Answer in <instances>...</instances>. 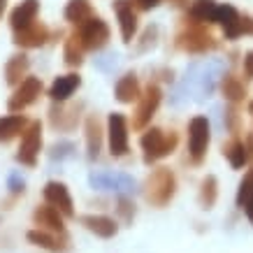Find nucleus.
Masks as SVG:
<instances>
[{
  "label": "nucleus",
  "instance_id": "obj_1",
  "mask_svg": "<svg viewBox=\"0 0 253 253\" xmlns=\"http://www.w3.org/2000/svg\"><path fill=\"white\" fill-rule=\"evenodd\" d=\"M176 132H163L161 128H151V130H146L139 139V144H142V151H144V163L146 165H151V163L161 161L165 156H169L172 151L176 149Z\"/></svg>",
  "mask_w": 253,
  "mask_h": 253
},
{
  "label": "nucleus",
  "instance_id": "obj_2",
  "mask_svg": "<svg viewBox=\"0 0 253 253\" xmlns=\"http://www.w3.org/2000/svg\"><path fill=\"white\" fill-rule=\"evenodd\" d=\"M176 179L168 168H156L146 179V200L154 207H165L174 198Z\"/></svg>",
  "mask_w": 253,
  "mask_h": 253
},
{
  "label": "nucleus",
  "instance_id": "obj_3",
  "mask_svg": "<svg viewBox=\"0 0 253 253\" xmlns=\"http://www.w3.org/2000/svg\"><path fill=\"white\" fill-rule=\"evenodd\" d=\"M88 184L95 191H114L119 195H130L137 188L135 179L130 174H123V172H91Z\"/></svg>",
  "mask_w": 253,
  "mask_h": 253
},
{
  "label": "nucleus",
  "instance_id": "obj_4",
  "mask_svg": "<svg viewBox=\"0 0 253 253\" xmlns=\"http://www.w3.org/2000/svg\"><path fill=\"white\" fill-rule=\"evenodd\" d=\"M209 121L207 116H193L188 123V154H191L193 163H202L209 146Z\"/></svg>",
  "mask_w": 253,
  "mask_h": 253
},
{
  "label": "nucleus",
  "instance_id": "obj_5",
  "mask_svg": "<svg viewBox=\"0 0 253 253\" xmlns=\"http://www.w3.org/2000/svg\"><path fill=\"white\" fill-rule=\"evenodd\" d=\"M40 146H42V123L33 121V123H28V128H26L21 135V146H19L16 161L23 163V165H28V168H35Z\"/></svg>",
  "mask_w": 253,
  "mask_h": 253
},
{
  "label": "nucleus",
  "instance_id": "obj_6",
  "mask_svg": "<svg viewBox=\"0 0 253 253\" xmlns=\"http://www.w3.org/2000/svg\"><path fill=\"white\" fill-rule=\"evenodd\" d=\"M161 98H163V93L156 84H151L144 91V95L139 98L137 109H135V116H132V128H135V130H142L146 123L154 119L156 109H158V105H161Z\"/></svg>",
  "mask_w": 253,
  "mask_h": 253
},
{
  "label": "nucleus",
  "instance_id": "obj_7",
  "mask_svg": "<svg viewBox=\"0 0 253 253\" xmlns=\"http://www.w3.org/2000/svg\"><path fill=\"white\" fill-rule=\"evenodd\" d=\"M79 38H82L86 49H102L109 40V26L100 16H91V19H86L82 23Z\"/></svg>",
  "mask_w": 253,
  "mask_h": 253
},
{
  "label": "nucleus",
  "instance_id": "obj_8",
  "mask_svg": "<svg viewBox=\"0 0 253 253\" xmlns=\"http://www.w3.org/2000/svg\"><path fill=\"white\" fill-rule=\"evenodd\" d=\"M107 132H109V149L112 156L121 158L128 154V126H126V116L114 112L107 119Z\"/></svg>",
  "mask_w": 253,
  "mask_h": 253
},
{
  "label": "nucleus",
  "instance_id": "obj_9",
  "mask_svg": "<svg viewBox=\"0 0 253 253\" xmlns=\"http://www.w3.org/2000/svg\"><path fill=\"white\" fill-rule=\"evenodd\" d=\"M40 93H42V82L38 77H26L14 91V95L9 98L7 109L9 112H21V109H26L38 100Z\"/></svg>",
  "mask_w": 253,
  "mask_h": 253
},
{
  "label": "nucleus",
  "instance_id": "obj_10",
  "mask_svg": "<svg viewBox=\"0 0 253 253\" xmlns=\"http://www.w3.org/2000/svg\"><path fill=\"white\" fill-rule=\"evenodd\" d=\"M218 79H223V63L221 61H209L202 72H200V65H198V77H195V91H198V98L205 100L214 93Z\"/></svg>",
  "mask_w": 253,
  "mask_h": 253
},
{
  "label": "nucleus",
  "instance_id": "obj_11",
  "mask_svg": "<svg viewBox=\"0 0 253 253\" xmlns=\"http://www.w3.org/2000/svg\"><path fill=\"white\" fill-rule=\"evenodd\" d=\"M179 44H181V49L191 51V54H205L207 49H214L216 42H214V38L209 35L207 28H202V26H193V28H188V31L181 33Z\"/></svg>",
  "mask_w": 253,
  "mask_h": 253
},
{
  "label": "nucleus",
  "instance_id": "obj_12",
  "mask_svg": "<svg viewBox=\"0 0 253 253\" xmlns=\"http://www.w3.org/2000/svg\"><path fill=\"white\" fill-rule=\"evenodd\" d=\"M44 200L51 205V207L58 209L63 216H70V218L75 216L70 191H68V186L61 184V181H49V184L44 186Z\"/></svg>",
  "mask_w": 253,
  "mask_h": 253
},
{
  "label": "nucleus",
  "instance_id": "obj_13",
  "mask_svg": "<svg viewBox=\"0 0 253 253\" xmlns=\"http://www.w3.org/2000/svg\"><path fill=\"white\" fill-rule=\"evenodd\" d=\"M114 12H116V16H119L123 42H132L135 31H137V14H135V9H132V2L130 0H114Z\"/></svg>",
  "mask_w": 253,
  "mask_h": 253
},
{
  "label": "nucleus",
  "instance_id": "obj_14",
  "mask_svg": "<svg viewBox=\"0 0 253 253\" xmlns=\"http://www.w3.org/2000/svg\"><path fill=\"white\" fill-rule=\"evenodd\" d=\"M46 40H49V28L40 21H33L31 26H26L21 31H14V42L19 46H26V49L42 46Z\"/></svg>",
  "mask_w": 253,
  "mask_h": 253
},
{
  "label": "nucleus",
  "instance_id": "obj_15",
  "mask_svg": "<svg viewBox=\"0 0 253 253\" xmlns=\"http://www.w3.org/2000/svg\"><path fill=\"white\" fill-rule=\"evenodd\" d=\"M33 221H35V225H38L40 230H49V232H56V235H65V223H63L58 209L51 207L49 202H46L44 207L35 209Z\"/></svg>",
  "mask_w": 253,
  "mask_h": 253
},
{
  "label": "nucleus",
  "instance_id": "obj_16",
  "mask_svg": "<svg viewBox=\"0 0 253 253\" xmlns=\"http://www.w3.org/2000/svg\"><path fill=\"white\" fill-rule=\"evenodd\" d=\"M216 23H221L225 38L228 40H237L239 35H244L242 28V16L232 5H218V14H216Z\"/></svg>",
  "mask_w": 253,
  "mask_h": 253
},
{
  "label": "nucleus",
  "instance_id": "obj_17",
  "mask_svg": "<svg viewBox=\"0 0 253 253\" xmlns=\"http://www.w3.org/2000/svg\"><path fill=\"white\" fill-rule=\"evenodd\" d=\"M82 225H84L86 230H91L95 237H102V239L114 237L116 230H119V225H116L114 218H109V216H100V214L82 216Z\"/></svg>",
  "mask_w": 253,
  "mask_h": 253
},
{
  "label": "nucleus",
  "instance_id": "obj_18",
  "mask_svg": "<svg viewBox=\"0 0 253 253\" xmlns=\"http://www.w3.org/2000/svg\"><path fill=\"white\" fill-rule=\"evenodd\" d=\"M40 12V0H23L21 5H16L9 14V23L14 31H21L26 26H31L35 21V16Z\"/></svg>",
  "mask_w": 253,
  "mask_h": 253
},
{
  "label": "nucleus",
  "instance_id": "obj_19",
  "mask_svg": "<svg viewBox=\"0 0 253 253\" xmlns=\"http://www.w3.org/2000/svg\"><path fill=\"white\" fill-rule=\"evenodd\" d=\"M82 79L79 75H63V77H56V82L49 88V98L54 102H65V100L72 95V93L79 88Z\"/></svg>",
  "mask_w": 253,
  "mask_h": 253
},
{
  "label": "nucleus",
  "instance_id": "obj_20",
  "mask_svg": "<svg viewBox=\"0 0 253 253\" xmlns=\"http://www.w3.org/2000/svg\"><path fill=\"white\" fill-rule=\"evenodd\" d=\"M114 93H116V100H119V102H123V105L135 102V100L142 98V95H139V82H137V77H135L132 72L123 75V77L116 82Z\"/></svg>",
  "mask_w": 253,
  "mask_h": 253
},
{
  "label": "nucleus",
  "instance_id": "obj_21",
  "mask_svg": "<svg viewBox=\"0 0 253 253\" xmlns=\"http://www.w3.org/2000/svg\"><path fill=\"white\" fill-rule=\"evenodd\" d=\"M28 65H31L28 56L14 54L7 61V65H5V82H7L9 86H19L23 82V77H26V72H28Z\"/></svg>",
  "mask_w": 253,
  "mask_h": 253
},
{
  "label": "nucleus",
  "instance_id": "obj_22",
  "mask_svg": "<svg viewBox=\"0 0 253 253\" xmlns=\"http://www.w3.org/2000/svg\"><path fill=\"white\" fill-rule=\"evenodd\" d=\"M28 242H33L35 246H42L46 251H54V253H63L68 246H65V239H58L56 232H46V230H31L28 235Z\"/></svg>",
  "mask_w": 253,
  "mask_h": 253
},
{
  "label": "nucleus",
  "instance_id": "obj_23",
  "mask_svg": "<svg viewBox=\"0 0 253 253\" xmlns=\"http://www.w3.org/2000/svg\"><path fill=\"white\" fill-rule=\"evenodd\" d=\"M86 149H88V158H98L102 149V128H100L98 116L93 114L86 119Z\"/></svg>",
  "mask_w": 253,
  "mask_h": 253
},
{
  "label": "nucleus",
  "instance_id": "obj_24",
  "mask_svg": "<svg viewBox=\"0 0 253 253\" xmlns=\"http://www.w3.org/2000/svg\"><path fill=\"white\" fill-rule=\"evenodd\" d=\"M218 14V5L214 0H193L188 7V16L200 23H214Z\"/></svg>",
  "mask_w": 253,
  "mask_h": 253
},
{
  "label": "nucleus",
  "instance_id": "obj_25",
  "mask_svg": "<svg viewBox=\"0 0 253 253\" xmlns=\"http://www.w3.org/2000/svg\"><path fill=\"white\" fill-rule=\"evenodd\" d=\"M26 128H28L26 116H21V114L2 116V119H0V142H9V139H14L16 135H21Z\"/></svg>",
  "mask_w": 253,
  "mask_h": 253
},
{
  "label": "nucleus",
  "instance_id": "obj_26",
  "mask_svg": "<svg viewBox=\"0 0 253 253\" xmlns=\"http://www.w3.org/2000/svg\"><path fill=\"white\" fill-rule=\"evenodd\" d=\"M84 51H86V46H84V42H82V38H79V33H72V35L65 40V51H63L65 63H68V65H79V63L84 61Z\"/></svg>",
  "mask_w": 253,
  "mask_h": 253
},
{
  "label": "nucleus",
  "instance_id": "obj_27",
  "mask_svg": "<svg viewBox=\"0 0 253 253\" xmlns=\"http://www.w3.org/2000/svg\"><path fill=\"white\" fill-rule=\"evenodd\" d=\"M65 19L70 23H82L86 19H91V2L88 0H70L68 5H65Z\"/></svg>",
  "mask_w": 253,
  "mask_h": 253
},
{
  "label": "nucleus",
  "instance_id": "obj_28",
  "mask_svg": "<svg viewBox=\"0 0 253 253\" xmlns=\"http://www.w3.org/2000/svg\"><path fill=\"white\" fill-rule=\"evenodd\" d=\"M221 91H223V95H225V100H230V102H239V100H244V95H246L244 84H242L237 77H232V75H223Z\"/></svg>",
  "mask_w": 253,
  "mask_h": 253
},
{
  "label": "nucleus",
  "instance_id": "obj_29",
  "mask_svg": "<svg viewBox=\"0 0 253 253\" xmlns=\"http://www.w3.org/2000/svg\"><path fill=\"white\" fill-rule=\"evenodd\" d=\"M223 154H225V158H228V163H230L235 169L244 168L246 161H249V154H246V146L244 142H239V139H232L230 144L223 149Z\"/></svg>",
  "mask_w": 253,
  "mask_h": 253
},
{
  "label": "nucleus",
  "instance_id": "obj_30",
  "mask_svg": "<svg viewBox=\"0 0 253 253\" xmlns=\"http://www.w3.org/2000/svg\"><path fill=\"white\" fill-rule=\"evenodd\" d=\"M216 195H218V184H216V176L207 174L202 179V188H200V205L205 209H211L216 202Z\"/></svg>",
  "mask_w": 253,
  "mask_h": 253
},
{
  "label": "nucleus",
  "instance_id": "obj_31",
  "mask_svg": "<svg viewBox=\"0 0 253 253\" xmlns=\"http://www.w3.org/2000/svg\"><path fill=\"white\" fill-rule=\"evenodd\" d=\"M253 200V168L246 172V176L242 179V184H239V191H237V205L242 209L249 205Z\"/></svg>",
  "mask_w": 253,
  "mask_h": 253
},
{
  "label": "nucleus",
  "instance_id": "obj_32",
  "mask_svg": "<svg viewBox=\"0 0 253 253\" xmlns=\"http://www.w3.org/2000/svg\"><path fill=\"white\" fill-rule=\"evenodd\" d=\"M119 214L123 216V221L126 223H130L132 216H135V205H132L126 195H121V200H119Z\"/></svg>",
  "mask_w": 253,
  "mask_h": 253
},
{
  "label": "nucleus",
  "instance_id": "obj_33",
  "mask_svg": "<svg viewBox=\"0 0 253 253\" xmlns=\"http://www.w3.org/2000/svg\"><path fill=\"white\" fill-rule=\"evenodd\" d=\"M72 149H75V146L70 144V142H61V144H54L51 146V158H58V161H63V158H68V156H72Z\"/></svg>",
  "mask_w": 253,
  "mask_h": 253
},
{
  "label": "nucleus",
  "instance_id": "obj_34",
  "mask_svg": "<svg viewBox=\"0 0 253 253\" xmlns=\"http://www.w3.org/2000/svg\"><path fill=\"white\" fill-rule=\"evenodd\" d=\"M7 188L12 193H23V188H26V181H23L19 174H9L7 176Z\"/></svg>",
  "mask_w": 253,
  "mask_h": 253
},
{
  "label": "nucleus",
  "instance_id": "obj_35",
  "mask_svg": "<svg viewBox=\"0 0 253 253\" xmlns=\"http://www.w3.org/2000/svg\"><path fill=\"white\" fill-rule=\"evenodd\" d=\"M158 2H161V0H132V5L137 9H144V12L146 9H154Z\"/></svg>",
  "mask_w": 253,
  "mask_h": 253
},
{
  "label": "nucleus",
  "instance_id": "obj_36",
  "mask_svg": "<svg viewBox=\"0 0 253 253\" xmlns=\"http://www.w3.org/2000/svg\"><path fill=\"white\" fill-rule=\"evenodd\" d=\"M244 72L246 77H253V49L244 56Z\"/></svg>",
  "mask_w": 253,
  "mask_h": 253
},
{
  "label": "nucleus",
  "instance_id": "obj_37",
  "mask_svg": "<svg viewBox=\"0 0 253 253\" xmlns=\"http://www.w3.org/2000/svg\"><path fill=\"white\" fill-rule=\"evenodd\" d=\"M244 211H246V216H249V221L253 223V200H251V202H249V205L244 207Z\"/></svg>",
  "mask_w": 253,
  "mask_h": 253
},
{
  "label": "nucleus",
  "instance_id": "obj_38",
  "mask_svg": "<svg viewBox=\"0 0 253 253\" xmlns=\"http://www.w3.org/2000/svg\"><path fill=\"white\" fill-rule=\"evenodd\" d=\"M169 2H174V5H181V2H184V0H169Z\"/></svg>",
  "mask_w": 253,
  "mask_h": 253
},
{
  "label": "nucleus",
  "instance_id": "obj_39",
  "mask_svg": "<svg viewBox=\"0 0 253 253\" xmlns=\"http://www.w3.org/2000/svg\"><path fill=\"white\" fill-rule=\"evenodd\" d=\"M249 112H251V114H253V102H251V105H249Z\"/></svg>",
  "mask_w": 253,
  "mask_h": 253
}]
</instances>
